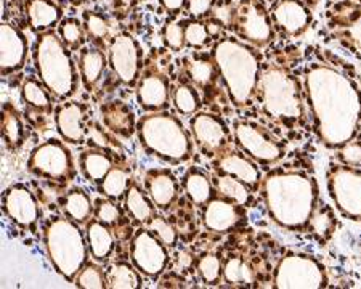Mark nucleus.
Masks as SVG:
<instances>
[{"instance_id":"50","label":"nucleus","mask_w":361,"mask_h":289,"mask_svg":"<svg viewBox=\"0 0 361 289\" xmlns=\"http://www.w3.org/2000/svg\"><path fill=\"white\" fill-rule=\"evenodd\" d=\"M339 159L342 161V164L361 169V143L350 140L342 144L339 148Z\"/></svg>"},{"instance_id":"40","label":"nucleus","mask_w":361,"mask_h":289,"mask_svg":"<svg viewBox=\"0 0 361 289\" xmlns=\"http://www.w3.org/2000/svg\"><path fill=\"white\" fill-rule=\"evenodd\" d=\"M225 283L235 286H250L255 281V271L241 257H230L224 264Z\"/></svg>"},{"instance_id":"41","label":"nucleus","mask_w":361,"mask_h":289,"mask_svg":"<svg viewBox=\"0 0 361 289\" xmlns=\"http://www.w3.org/2000/svg\"><path fill=\"white\" fill-rule=\"evenodd\" d=\"M58 36L61 37L66 47L71 51H79L84 49V44L87 40V32L84 27V23L78 18H63L58 25Z\"/></svg>"},{"instance_id":"28","label":"nucleus","mask_w":361,"mask_h":289,"mask_svg":"<svg viewBox=\"0 0 361 289\" xmlns=\"http://www.w3.org/2000/svg\"><path fill=\"white\" fill-rule=\"evenodd\" d=\"M182 188L186 198L193 202L195 206H206L217 195L212 178L206 172L201 171L200 167H191V169L185 172L182 178Z\"/></svg>"},{"instance_id":"31","label":"nucleus","mask_w":361,"mask_h":289,"mask_svg":"<svg viewBox=\"0 0 361 289\" xmlns=\"http://www.w3.org/2000/svg\"><path fill=\"white\" fill-rule=\"evenodd\" d=\"M114 167V163L104 149L90 148L79 154V171L87 182L100 183L108 172Z\"/></svg>"},{"instance_id":"21","label":"nucleus","mask_w":361,"mask_h":289,"mask_svg":"<svg viewBox=\"0 0 361 289\" xmlns=\"http://www.w3.org/2000/svg\"><path fill=\"white\" fill-rule=\"evenodd\" d=\"M49 89L37 78H26L21 85V98L26 105V118L36 127L45 125L50 116H54V100Z\"/></svg>"},{"instance_id":"2","label":"nucleus","mask_w":361,"mask_h":289,"mask_svg":"<svg viewBox=\"0 0 361 289\" xmlns=\"http://www.w3.org/2000/svg\"><path fill=\"white\" fill-rule=\"evenodd\" d=\"M260 190L273 222L290 231L307 230L318 206L315 178L300 171L276 169L262 178Z\"/></svg>"},{"instance_id":"35","label":"nucleus","mask_w":361,"mask_h":289,"mask_svg":"<svg viewBox=\"0 0 361 289\" xmlns=\"http://www.w3.org/2000/svg\"><path fill=\"white\" fill-rule=\"evenodd\" d=\"M130 183V172L124 169V167L114 166L113 169L108 172V176L97 185V190L98 193L104 196V198L121 201L126 198V193L127 190H129Z\"/></svg>"},{"instance_id":"27","label":"nucleus","mask_w":361,"mask_h":289,"mask_svg":"<svg viewBox=\"0 0 361 289\" xmlns=\"http://www.w3.org/2000/svg\"><path fill=\"white\" fill-rule=\"evenodd\" d=\"M85 238L93 260H97V262H104V260L111 257L116 246L111 227L102 223L100 221H97V219H92V221L85 225Z\"/></svg>"},{"instance_id":"1","label":"nucleus","mask_w":361,"mask_h":289,"mask_svg":"<svg viewBox=\"0 0 361 289\" xmlns=\"http://www.w3.org/2000/svg\"><path fill=\"white\" fill-rule=\"evenodd\" d=\"M305 94L315 132L326 148L339 149L353 140L361 119V94L334 68L315 65L305 73Z\"/></svg>"},{"instance_id":"25","label":"nucleus","mask_w":361,"mask_h":289,"mask_svg":"<svg viewBox=\"0 0 361 289\" xmlns=\"http://www.w3.org/2000/svg\"><path fill=\"white\" fill-rule=\"evenodd\" d=\"M103 125L119 138H130L137 134V119L132 108L121 100L103 103L100 108Z\"/></svg>"},{"instance_id":"23","label":"nucleus","mask_w":361,"mask_h":289,"mask_svg":"<svg viewBox=\"0 0 361 289\" xmlns=\"http://www.w3.org/2000/svg\"><path fill=\"white\" fill-rule=\"evenodd\" d=\"M271 20L290 37H299L312 23V13L300 0H279L271 10Z\"/></svg>"},{"instance_id":"10","label":"nucleus","mask_w":361,"mask_h":289,"mask_svg":"<svg viewBox=\"0 0 361 289\" xmlns=\"http://www.w3.org/2000/svg\"><path fill=\"white\" fill-rule=\"evenodd\" d=\"M326 183L336 209L343 217L361 222V169L333 164L326 173Z\"/></svg>"},{"instance_id":"49","label":"nucleus","mask_w":361,"mask_h":289,"mask_svg":"<svg viewBox=\"0 0 361 289\" xmlns=\"http://www.w3.org/2000/svg\"><path fill=\"white\" fill-rule=\"evenodd\" d=\"M162 40L169 49L173 51H182L186 47L185 40V23L169 21L162 27Z\"/></svg>"},{"instance_id":"24","label":"nucleus","mask_w":361,"mask_h":289,"mask_svg":"<svg viewBox=\"0 0 361 289\" xmlns=\"http://www.w3.org/2000/svg\"><path fill=\"white\" fill-rule=\"evenodd\" d=\"M145 190L159 211H169L177 201L180 183L172 171L149 169L145 173Z\"/></svg>"},{"instance_id":"38","label":"nucleus","mask_w":361,"mask_h":289,"mask_svg":"<svg viewBox=\"0 0 361 289\" xmlns=\"http://www.w3.org/2000/svg\"><path fill=\"white\" fill-rule=\"evenodd\" d=\"M307 230L310 231L318 241H328L336 230L334 211L326 204H318L312 214L310 221H308Z\"/></svg>"},{"instance_id":"47","label":"nucleus","mask_w":361,"mask_h":289,"mask_svg":"<svg viewBox=\"0 0 361 289\" xmlns=\"http://www.w3.org/2000/svg\"><path fill=\"white\" fill-rule=\"evenodd\" d=\"M147 227L153 231L156 236H158V238L162 241V245L169 247V250H172V247L177 246L178 233L167 219H164L162 216H154Z\"/></svg>"},{"instance_id":"32","label":"nucleus","mask_w":361,"mask_h":289,"mask_svg":"<svg viewBox=\"0 0 361 289\" xmlns=\"http://www.w3.org/2000/svg\"><path fill=\"white\" fill-rule=\"evenodd\" d=\"M61 209L68 219L79 225H87L93 219L95 202H92L90 195L84 188L75 187L61 198Z\"/></svg>"},{"instance_id":"33","label":"nucleus","mask_w":361,"mask_h":289,"mask_svg":"<svg viewBox=\"0 0 361 289\" xmlns=\"http://www.w3.org/2000/svg\"><path fill=\"white\" fill-rule=\"evenodd\" d=\"M212 183L215 187V192H217L219 196H222V198L235 201L244 207L252 204L254 192L246 183L241 182L240 178L228 176V173L215 172L212 176Z\"/></svg>"},{"instance_id":"6","label":"nucleus","mask_w":361,"mask_h":289,"mask_svg":"<svg viewBox=\"0 0 361 289\" xmlns=\"http://www.w3.org/2000/svg\"><path fill=\"white\" fill-rule=\"evenodd\" d=\"M42 240L51 267L66 281L74 283L90 256L85 231L66 216H55L45 222Z\"/></svg>"},{"instance_id":"46","label":"nucleus","mask_w":361,"mask_h":289,"mask_svg":"<svg viewBox=\"0 0 361 289\" xmlns=\"http://www.w3.org/2000/svg\"><path fill=\"white\" fill-rule=\"evenodd\" d=\"M116 138L118 137L113 132H109L106 127L98 123H89V127H87V140H89L92 148L104 149V152L109 148H121Z\"/></svg>"},{"instance_id":"19","label":"nucleus","mask_w":361,"mask_h":289,"mask_svg":"<svg viewBox=\"0 0 361 289\" xmlns=\"http://www.w3.org/2000/svg\"><path fill=\"white\" fill-rule=\"evenodd\" d=\"M27 58V39L18 27L2 23L0 26V71L7 78L23 69Z\"/></svg>"},{"instance_id":"48","label":"nucleus","mask_w":361,"mask_h":289,"mask_svg":"<svg viewBox=\"0 0 361 289\" xmlns=\"http://www.w3.org/2000/svg\"><path fill=\"white\" fill-rule=\"evenodd\" d=\"M212 37L209 36L206 23H202L200 20L195 21H185V40H186V47L191 49H202L209 40Z\"/></svg>"},{"instance_id":"17","label":"nucleus","mask_w":361,"mask_h":289,"mask_svg":"<svg viewBox=\"0 0 361 289\" xmlns=\"http://www.w3.org/2000/svg\"><path fill=\"white\" fill-rule=\"evenodd\" d=\"M54 119L61 140L69 144H82L87 142L89 106L85 103L65 100L55 106Z\"/></svg>"},{"instance_id":"14","label":"nucleus","mask_w":361,"mask_h":289,"mask_svg":"<svg viewBox=\"0 0 361 289\" xmlns=\"http://www.w3.org/2000/svg\"><path fill=\"white\" fill-rule=\"evenodd\" d=\"M233 29L243 40L255 47H265L273 39L271 16L257 0H243L236 5Z\"/></svg>"},{"instance_id":"43","label":"nucleus","mask_w":361,"mask_h":289,"mask_svg":"<svg viewBox=\"0 0 361 289\" xmlns=\"http://www.w3.org/2000/svg\"><path fill=\"white\" fill-rule=\"evenodd\" d=\"M74 286L84 289H104L108 288V276L102 265L95 262H87L78 276L74 278Z\"/></svg>"},{"instance_id":"5","label":"nucleus","mask_w":361,"mask_h":289,"mask_svg":"<svg viewBox=\"0 0 361 289\" xmlns=\"http://www.w3.org/2000/svg\"><path fill=\"white\" fill-rule=\"evenodd\" d=\"M37 76L58 100H69L79 89L80 74L74 65L71 50L55 31L40 32L32 49Z\"/></svg>"},{"instance_id":"52","label":"nucleus","mask_w":361,"mask_h":289,"mask_svg":"<svg viewBox=\"0 0 361 289\" xmlns=\"http://www.w3.org/2000/svg\"><path fill=\"white\" fill-rule=\"evenodd\" d=\"M214 7H215V0H188V4H186V10H188V13L196 20L206 18L207 15H211Z\"/></svg>"},{"instance_id":"56","label":"nucleus","mask_w":361,"mask_h":289,"mask_svg":"<svg viewBox=\"0 0 361 289\" xmlns=\"http://www.w3.org/2000/svg\"><path fill=\"white\" fill-rule=\"evenodd\" d=\"M114 4V8L116 11H129L130 8L135 7L138 4V0H113Z\"/></svg>"},{"instance_id":"57","label":"nucleus","mask_w":361,"mask_h":289,"mask_svg":"<svg viewBox=\"0 0 361 289\" xmlns=\"http://www.w3.org/2000/svg\"><path fill=\"white\" fill-rule=\"evenodd\" d=\"M69 2H71L73 5H75V7H79V5H82V4H85L87 0H69Z\"/></svg>"},{"instance_id":"53","label":"nucleus","mask_w":361,"mask_h":289,"mask_svg":"<svg viewBox=\"0 0 361 289\" xmlns=\"http://www.w3.org/2000/svg\"><path fill=\"white\" fill-rule=\"evenodd\" d=\"M159 4L169 15H177L183 8H186V4H188V0H159Z\"/></svg>"},{"instance_id":"8","label":"nucleus","mask_w":361,"mask_h":289,"mask_svg":"<svg viewBox=\"0 0 361 289\" xmlns=\"http://www.w3.org/2000/svg\"><path fill=\"white\" fill-rule=\"evenodd\" d=\"M27 171L39 180L55 187H66L78 176L71 149L65 140L58 138H50L32 149L27 159Z\"/></svg>"},{"instance_id":"12","label":"nucleus","mask_w":361,"mask_h":289,"mask_svg":"<svg viewBox=\"0 0 361 289\" xmlns=\"http://www.w3.org/2000/svg\"><path fill=\"white\" fill-rule=\"evenodd\" d=\"M143 51L130 34H118L108 45V63L114 76L126 87H137L142 78Z\"/></svg>"},{"instance_id":"15","label":"nucleus","mask_w":361,"mask_h":289,"mask_svg":"<svg viewBox=\"0 0 361 289\" xmlns=\"http://www.w3.org/2000/svg\"><path fill=\"white\" fill-rule=\"evenodd\" d=\"M191 137L206 158L215 159L226 152L231 140V132L225 121L212 113H196L190 121Z\"/></svg>"},{"instance_id":"42","label":"nucleus","mask_w":361,"mask_h":289,"mask_svg":"<svg viewBox=\"0 0 361 289\" xmlns=\"http://www.w3.org/2000/svg\"><path fill=\"white\" fill-rule=\"evenodd\" d=\"M172 103L182 116H193L201 109L200 94L190 84H178L172 90Z\"/></svg>"},{"instance_id":"29","label":"nucleus","mask_w":361,"mask_h":289,"mask_svg":"<svg viewBox=\"0 0 361 289\" xmlns=\"http://www.w3.org/2000/svg\"><path fill=\"white\" fill-rule=\"evenodd\" d=\"M26 16L31 27L40 34L60 25L63 11L54 0H26Z\"/></svg>"},{"instance_id":"22","label":"nucleus","mask_w":361,"mask_h":289,"mask_svg":"<svg viewBox=\"0 0 361 289\" xmlns=\"http://www.w3.org/2000/svg\"><path fill=\"white\" fill-rule=\"evenodd\" d=\"M215 172L228 173L240 178L252 192H257L262 185V172L254 159L240 152H225L212 161Z\"/></svg>"},{"instance_id":"4","label":"nucleus","mask_w":361,"mask_h":289,"mask_svg":"<svg viewBox=\"0 0 361 289\" xmlns=\"http://www.w3.org/2000/svg\"><path fill=\"white\" fill-rule=\"evenodd\" d=\"M137 137L145 152L167 164H183L193 158V137L169 111L142 116L137 121Z\"/></svg>"},{"instance_id":"11","label":"nucleus","mask_w":361,"mask_h":289,"mask_svg":"<svg viewBox=\"0 0 361 289\" xmlns=\"http://www.w3.org/2000/svg\"><path fill=\"white\" fill-rule=\"evenodd\" d=\"M233 137L241 152L257 164L271 166L283 159L284 147L264 125L252 121H235Z\"/></svg>"},{"instance_id":"39","label":"nucleus","mask_w":361,"mask_h":289,"mask_svg":"<svg viewBox=\"0 0 361 289\" xmlns=\"http://www.w3.org/2000/svg\"><path fill=\"white\" fill-rule=\"evenodd\" d=\"M188 74L191 82L202 90H209L214 84L215 76H217V68L212 58L197 56L191 58L188 61Z\"/></svg>"},{"instance_id":"18","label":"nucleus","mask_w":361,"mask_h":289,"mask_svg":"<svg viewBox=\"0 0 361 289\" xmlns=\"http://www.w3.org/2000/svg\"><path fill=\"white\" fill-rule=\"evenodd\" d=\"M137 103L147 113L166 111L169 102L172 100L171 82L164 73L158 69H149L140 78L135 87Z\"/></svg>"},{"instance_id":"45","label":"nucleus","mask_w":361,"mask_h":289,"mask_svg":"<svg viewBox=\"0 0 361 289\" xmlns=\"http://www.w3.org/2000/svg\"><path fill=\"white\" fill-rule=\"evenodd\" d=\"M93 202H95L93 219L108 225V227H116L124 219V209L114 199L104 198L103 196V198H97Z\"/></svg>"},{"instance_id":"3","label":"nucleus","mask_w":361,"mask_h":289,"mask_svg":"<svg viewBox=\"0 0 361 289\" xmlns=\"http://www.w3.org/2000/svg\"><path fill=\"white\" fill-rule=\"evenodd\" d=\"M212 60L228 90L233 105L238 108L249 106L252 98L257 95L260 78L257 51L241 40L226 37L215 44Z\"/></svg>"},{"instance_id":"36","label":"nucleus","mask_w":361,"mask_h":289,"mask_svg":"<svg viewBox=\"0 0 361 289\" xmlns=\"http://www.w3.org/2000/svg\"><path fill=\"white\" fill-rule=\"evenodd\" d=\"M108 288L113 289H138L142 288V273L135 265L116 262L106 270Z\"/></svg>"},{"instance_id":"51","label":"nucleus","mask_w":361,"mask_h":289,"mask_svg":"<svg viewBox=\"0 0 361 289\" xmlns=\"http://www.w3.org/2000/svg\"><path fill=\"white\" fill-rule=\"evenodd\" d=\"M211 15V18L220 21L225 27H233L236 18V7L228 2H224L217 5V7H214Z\"/></svg>"},{"instance_id":"20","label":"nucleus","mask_w":361,"mask_h":289,"mask_svg":"<svg viewBox=\"0 0 361 289\" xmlns=\"http://www.w3.org/2000/svg\"><path fill=\"white\" fill-rule=\"evenodd\" d=\"M246 219L244 206L235 201L225 199L222 196H215L204 206L202 222L204 227L214 233H228V231L240 227Z\"/></svg>"},{"instance_id":"34","label":"nucleus","mask_w":361,"mask_h":289,"mask_svg":"<svg viewBox=\"0 0 361 289\" xmlns=\"http://www.w3.org/2000/svg\"><path fill=\"white\" fill-rule=\"evenodd\" d=\"M82 23L87 32V39L93 42L95 47H104V42L108 45L111 44V40L116 37L113 36V26L106 16L98 13V11L85 10L82 15Z\"/></svg>"},{"instance_id":"37","label":"nucleus","mask_w":361,"mask_h":289,"mask_svg":"<svg viewBox=\"0 0 361 289\" xmlns=\"http://www.w3.org/2000/svg\"><path fill=\"white\" fill-rule=\"evenodd\" d=\"M2 135L11 152L18 149L25 142V125L16 109L10 105H5L2 109Z\"/></svg>"},{"instance_id":"54","label":"nucleus","mask_w":361,"mask_h":289,"mask_svg":"<svg viewBox=\"0 0 361 289\" xmlns=\"http://www.w3.org/2000/svg\"><path fill=\"white\" fill-rule=\"evenodd\" d=\"M195 265V257L190 251H182L177 257V267L180 271L190 270Z\"/></svg>"},{"instance_id":"7","label":"nucleus","mask_w":361,"mask_h":289,"mask_svg":"<svg viewBox=\"0 0 361 289\" xmlns=\"http://www.w3.org/2000/svg\"><path fill=\"white\" fill-rule=\"evenodd\" d=\"M257 94L264 113L279 124L293 125L304 116L300 84L283 68H267L260 73Z\"/></svg>"},{"instance_id":"9","label":"nucleus","mask_w":361,"mask_h":289,"mask_svg":"<svg viewBox=\"0 0 361 289\" xmlns=\"http://www.w3.org/2000/svg\"><path fill=\"white\" fill-rule=\"evenodd\" d=\"M328 283L324 265L305 254H288L279 259L273 273L276 289H319Z\"/></svg>"},{"instance_id":"26","label":"nucleus","mask_w":361,"mask_h":289,"mask_svg":"<svg viewBox=\"0 0 361 289\" xmlns=\"http://www.w3.org/2000/svg\"><path fill=\"white\" fill-rule=\"evenodd\" d=\"M108 65V58L104 56L100 47H87L79 51L78 68L80 74V82L85 87V90H97Z\"/></svg>"},{"instance_id":"13","label":"nucleus","mask_w":361,"mask_h":289,"mask_svg":"<svg viewBox=\"0 0 361 289\" xmlns=\"http://www.w3.org/2000/svg\"><path fill=\"white\" fill-rule=\"evenodd\" d=\"M169 247L149 228L135 231L130 245V259L140 273L147 278L158 280L166 273L169 265Z\"/></svg>"},{"instance_id":"55","label":"nucleus","mask_w":361,"mask_h":289,"mask_svg":"<svg viewBox=\"0 0 361 289\" xmlns=\"http://www.w3.org/2000/svg\"><path fill=\"white\" fill-rule=\"evenodd\" d=\"M204 23H206V27H207L209 36H211V37L222 36V32H224V29H225V26L222 25V23L217 21V20H214V18L204 21Z\"/></svg>"},{"instance_id":"16","label":"nucleus","mask_w":361,"mask_h":289,"mask_svg":"<svg viewBox=\"0 0 361 289\" xmlns=\"http://www.w3.org/2000/svg\"><path fill=\"white\" fill-rule=\"evenodd\" d=\"M2 211L11 223L32 233L37 230L39 221L42 219L40 201L23 183H15L5 190L2 196Z\"/></svg>"},{"instance_id":"30","label":"nucleus","mask_w":361,"mask_h":289,"mask_svg":"<svg viewBox=\"0 0 361 289\" xmlns=\"http://www.w3.org/2000/svg\"><path fill=\"white\" fill-rule=\"evenodd\" d=\"M124 209L133 222L138 225H148L156 216L154 202L151 201L147 190H143L135 182L130 183L124 198Z\"/></svg>"},{"instance_id":"44","label":"nucleus","mask_w":361,"mask_h":289,"mask_svg":"<svg viewBox=\"0 0 361 289\" xmlns=\"http://www.w3.org/2000/svg\"><path fill=\"white\" fill-rule=\"evenodd\" d=\"M196 271L202 283L206 285H217L224 276V264L215 254H204L197 259Z\"/></svg>"}]
</instances>
